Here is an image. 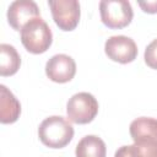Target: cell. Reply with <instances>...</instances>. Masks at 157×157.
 <instances>
[{
	"label": "cell",
	"instance_id": "4",
	"mask_svg": "<svg viewBox=\"0 0 157 157\" xmlns=\"http://www.w3.org/2000/svg\"><path fill=\"white\" fill-rule=\"evenodd\" d=\"M67 118L75 124L91 123L98 113V102L88 92H78L74 94L66 104Z\"/></svg>",
	"mask_w": 157,
	"mask_h": 157
},
{
	"label": "cell",
	"instance_id": "7",
	"mask_svg": "<svg viewBox=\"0 0 157 157\" xmlns=\"http://www.w3.org/2000/svg\"><path fill=\"white\" fill-rule=\"evenodd\" d=\"M45 74L53 82H69L76 74V63L66 54L53 55L45 64Z\"/></svg>",
	"mask_w": 157,
	"mask_h": 157
},
{
	"label": "cell",
	"instance_id": "15",
	"mask_svg": "<svg viewBox=\"0 0 157 157\" xmlns=\"http://www.w3.org/2000/svg\"><path fill=\"white\" fill-rule=\"evenodd\" d=\"M139 6L145 11V12H148V13H156L157 12V0H153V1H140L139 2Z\"/></svg>",
	"mask_w": 157,
	"mask_h": 157
},
{
	"label": "cell",
	"instance_id": "1",
	"mask_svg": "<svg viewBox=\"0 0 157 157\" xmlns=\"http://www.w3.org/2000/svg\"><path fill=\"white\" fill-rule=\"evenodd\" d=\"M38 136L43 145L50 148H63L72 140L74 128L64 117L52 115L40 123Z\"/></svg>",
	"mask_w": 157,
	"mask_h": 157
},
{
	"label": "cell",
	"instance_id": "6",
	"mask_svg": "<svg viewBox=\"0 0 157 157\" xmlns=\"http://www.w3.org/2000/svg\"><path fill=\"white\" fill-rule=\"evenodd\" d=\"M104 52L110 60L120 64H128L136 59L137 45L130 37L112 36L105 40Z\"/></svg>",
	"mask_w": 157,
	"mask_h": 157
},
{
	"label": "cell",
	"instance_id": "5",
	"mask_svg": "<svg viewBox=\"0 0 157 157\" xmlns=\"http://www.w3.org/2000/svg\"><path fill=\"white\" fill-rule=\"evenodd\" d=\"M55 25L63 31H72L80 21V4L77 0H49Z\"/></svg>",
	"mask_w": 157,
	"mask_h": 157
},
{
	"label": "cell",
	"instance_id": "12",
	"mask_svg": "<svg viewBox=\"0 0 157 157\" xmlns=\"http://www.w3.org/2000/svg\"><path fill=\"white\" fill-rule=\"evenodd\" d=\"M21 65V58L15 47L2 43L0 44V75L11 76L17 72Z\"/></svg>",
	"mask_w": 157,
	"mask_h": 157
},
{
	"label": "cell",
	"instance_id": "10",
	"mask_svg": "<svg viewBox=\"0 0 157 157\" xmlns=\"http://www.w3.org/2000/svg\"><path fill=\"white\" fill-rule=\"evenodd\" d=\"M1 98H0V121L2 124L15 123L21 113V104L17 98L7 90L6 86H0Z\"/></svg>",
	"mask_w": 157,
	"mask_h": 157
},
{
	"label": "cell",
	"instance_id": "14",
	"mask_svg": "<svg viewBox=\"0 0 157 157\" xmlns=\"http://www.w3.org/2000/svg\"><path fill=\"white\" fill-rule=\"evenodd\" d=\"M145 63L151 69L157 70V39H153L145 49Z\"/></svg>",
	"mask_w": 157,
	"mask_h": 157
},
{
	"label": "cell",
	"instance_id": "11",
	"mask_svg": "<svg viewBox=\"0 0 157 157\" xmlns=\"http://www.w3.org/2000/svg\"><path fill=\"white\" fill-rule=\"evenodd\" d=\"M107 148L104 141L96 135L82 137L76 145V157H105Z\"/></svg>",
	"mask_w": 157,
	"mask_h": 157
},
{
	"label": "cell",
	"instance_id": "8",
	"mask_svg": "<svg viewBox=\"0 0 157 157\" xmlns=\"http://www.w3.org/2000/svg\"><path fill=\"white\" fill-rule=\"evenodd\" d=\"M37 17H40L39 7L32 0H16L7 9V21L16 31H21L26 23Z\"/></svg>",
	"mask_w": 157,
	"mask_h": 157
},
{
	"label": "cell",
	"instance_id": "2",
	"mask_svg": "<svg viewBox=\"0 0 157 157\" xmlns=\"http://www.w3.org/2000/svg\"><path fill=\"white\" fill-rule=\"evenodd\" d=\"M21 42L32 54H42L49 49L53 42V33L48 23L37 17L31 20L21 29Z\"/></svg>",
	"mask_w": 157,
	"mask_h": 157
},
{
	"label": "cell",
	"instance_id": "9",
	"mask_svg": "<svg viewBox=\"0 0 157 157\" xmlns=\"http://www.w3.org/2000/svg\"><path fill=\"white\" fill-rule=\"evenodd\" d=\"M134 142L153 141L157 142V119L141 117L131 121L129 128Z\"/></svg>",
	"mask_w": 157,
	"mask_h": 157
},
{
	"label": "cell",
	"instance_id": "16",
	"mask_svg": "<svg viewBox=\"0 0 157 157\" xmlns=\"http://www.w3.org/2000/svg\"><path fill=\"white\" fill-rule=\"evenodd\" d=\"M114 157H132V152H131V145L128 146H121L117 150Z\"/></svg>",
	"mask_w": 157,
	"mask_h": 157
},
{
	"label": "cell",
	"instance_id": "13",
	"mask_svg": "<svg viewBox=\"0 0 157 157\" xmlns=\"http://www.w3.org/2000/svg\"><path fill=\"white\" fill-rule=\"evenodd\" d=\"M132 157H157V142L140 141L131 145Z\"/></svg>",
	"mask_w": 157,
	"mask_h": 157
},
{
	"label": "cell",
	"instance_id": "3",
	"mask_svg": "<svg viewBox=\"0 0 157 157\" xmlns=\"http://www.w3.org/2000/svg\"><path fill=\"white\" fill-rule=\"evenodd\" d=\"M102 22L109 28L126 27L134 16L132 7L126 0H102L99 2Z\"/></svg>",
	"mask_w": 157,
	"mask_h": 157
}]
</instances>
